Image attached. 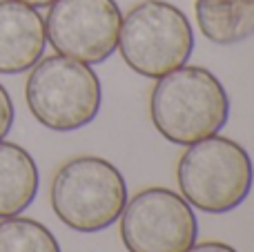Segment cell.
<instances>
[{
	"label": "cell",
	"instance_id": "5b68a950",
	"mask_svg": "<svg viewBox=\"0 0 254 252\" xmlns=\"http://www.w3.org/2000/svg\"><path fill=\"white\" fill-rule=\"evenodd\" d=\"M192 49V25L176 4L143 0L123 16L119 52L127 67L145 78H161L188 65Z\"/></svg>",
	"mask_w": 254,
	"mask_h": 252
},
{
	"label": "cell",
	"instance_id": "7c38bea8",
	"mask_svg": "<svg viewBox=\"0 0 254 252\" xmlns=\"http://www.w3.org/2000/svg\"><path fill=\"white\" fill-rule=\"evenodd\" d=\"M13 116H16V112H13V101H11V96H9L7 87L0 83V141H2L9 134V129H11Z\"/></svg>",
	"mask_w": 254,
	"mask_h": 252
},
{
	"label": "cell",
	"instance_id": "9c48e42d",
	"mask_svg": "<svg viewBox=\"0 0 254 252\" xmlns=\"http://www.w3.org/2000/svg\"><path fill=\"white\" fill-rule=\"evenodd\" d=\"M40 188L34 156L25 147L0 141V219L18 217L31 203Z\"/></svg>",
	"mask_w": 254,
	"mask_h": 252
},
{
	"label": "cell",
	"instance_id": "8992f818",
	"mask_svg": "<svg viewBox=\"0 0 254 252\" xmlns=\"http://www.w3.org/2000/svg\"><path fill=\"white\" fill-rule=\"evenodd\" d=\"M119 221L127 252H188L198 237L194 208L167 188H147L127 199Z\"/></svg>",
	"mask_w": 254,
	"mask_h": 252
},
{
	"label": "cell",
	"instance_id": "5bb4252c",
	"mask_svg": "<svg viewBox=\"0 0 254 252\" xmlns=\"http://www.w3.org/2000/svg\"><path fill=\"white\" fill-rule=\"evenodd\" d=\"M20 2L29 4V7L40 9V7H49V4H54V2H56V0H20Z\"/></svg>",
	"mask_w": 254,
	"mask_h": 252
},
{
	"label": "cell",
	"instance_id": "3957f363",
	"mask_svg": "<svg viewBox=\"0 0 254 252\" xmlns=\"http://www.w3.org/2000/svg\"><path fill=\"white\" fill-rule=\"evenodd\" d=\"M25 101L31 116L47 129L74 132L101 112V78L87 63L61 54L40 58L29 69Z\"/></svg>",
	"mask_w": 254,
	"mask_h": 252
},
{
	"label": "cell",
	"instance_id": "ba28073f",
	"mask_svg": "<svg viewBox=\"0 0 254 252\" xmlns=\"http://www.w3.org/2000/svg\"><path fill=\"white\" fill-rule=\"evenodd\" d=\"M47 47L45 18L20 0H0V74L29 71Z\"/></svg>",
	"mask_w": 254,
	"mask_h": 252
},
{
	"label": "cell",
	"instance_id": "4fadbf2b",
	"mask_svg": "<svg viewBox=\"0 0 254 252\" xmlns=\"http://www.w3.org/2000/svg\"><path fill=\"white\" fill-rule=\"evenodd\" d=\"M188 252H239L232 246L221 244V241H205V244H194Z\"/></svg>",
	"mask_w": 254,
	"mask_h": 252
},
{
	"label": "cell",
	"instance_id": "8fae6325",
	"mask_svg": "<svg viewBox=\"0 0 254 252\" xmlns=\"http://www.w3.org/2000/svg\"><path fill=\"white\" fill-rule=\"evenodd\" d=\"M0 252H61L58 239L36 219H0Z\"/></svg>",
	"mask_w": 254,
	"mask_h": 252
},
{
	"label": "cell",
	"instance_id": "52a82bcc",
	"mask_svg": "<svg viewBox=\"0 0 254 252\" xmlns=\"http://www.w3.org/2000/svg\"><path fill=\"white\" fill-rule=\"evenodd\" d=\"M121 22L116 0H56L49 4L45 29L61 56L98 65L119 49Z\"/></svg>",
	"mask_w": 254,
	"mask_h": 252
},
{
	"label": "cell",
	"instance_id": "277c9868",
	"mask_svg": "<svg viewBox=\"0 0 254 252\" xmlns=\"http://www.w3.org/2000/svg\"><path fill=\"white\" fill-rule=\"evenodd\" d=\"M121 170L101 156L67 161L52 181V208L67 228L85 235L103 232L121 219L127 203Z\"/></svg>",
	"mask_w": 254,
	"mask_h": 252
},
{
	"label": "cell",
	"instance_id": "30bf717a",
	"mask_svg": "<svg viewBox=\"0 0 254 252\" xmlns=\"http://www.w3.org/2000/svg\"><path fill=\"white\" fill-rule=\"evenodd\" d=\"M198 29L214 45H237L254 36V0H196Z\"/></svg>",
	"mask_w": 254,
	"mask_h": 252
},
{
	"label": "cell",
	"instance_id": "7a4b0ae2",
	"mask_svg": "<svg viewBox=\"0 0 254 252\" xmlns=\"http://www.w3.org/2000/svg\"><path fill=\"white\" fill-rule=\"evenodd\" d=\"M181 196L205 214L237 210L254 183V165L241 143L225 136L203 138L188 145L176 168Z\"/></svg>",
	"mask_w": 254,
	"mask_h": 252
},
{
	"label": "cell",
	"instance_id": "6da1fadb",
	"mask_svg": "<svg viewBox=\"0 0 254 252\" xmlns=\"http://www.w3.org/2000/svg\"><path fill=\"white\" fill-rule=\"evenodd\" d=\"M149 114L163 138L188 147L225 127L230 96L210 69L183 65L156 78L149 96Z\"/></svg>",
	"mask_w": 254,
	"mask_h": 252
}]
</instances>
